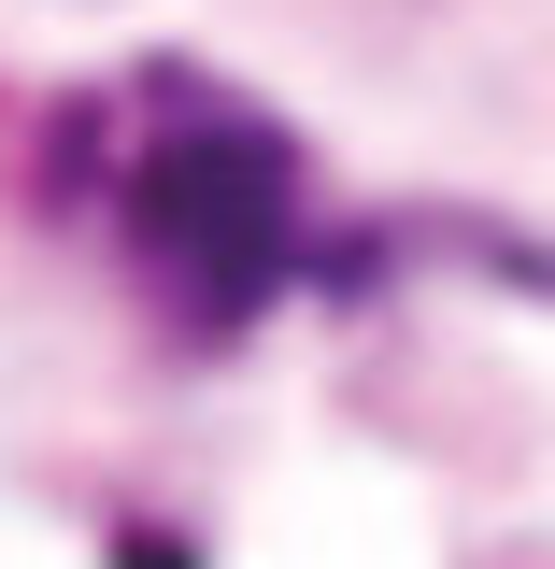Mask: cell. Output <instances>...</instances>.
Listing matches in <instances>:
<instances>
[{"instance_id": "1", "label": "cell", "mask_w": 555, "mask_h": 569, "mask_svg": "<svg viewBox=\"0 0 555 569\" xmlns=\"http://www.w3.org/2000/svg\"><path fill=\"white\" fill-rule=\"evenodd\" d=\"M115 242H129L142 299L186 342H242L285 284H299V157H285V129L242 114V100H186L129 157Z\"/></svg>"}]
</instances>
